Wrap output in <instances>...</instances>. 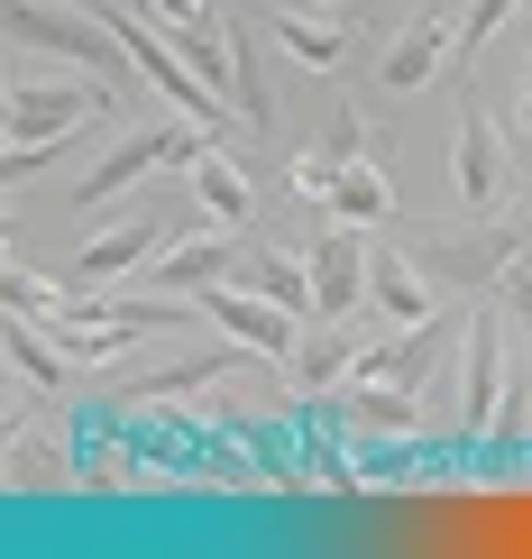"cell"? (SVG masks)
I'll list each match as a JSON object with an SVG mask.
<instances>
[{"label": "cell", "mask_w": 532, "mask_h": 559, "mask_svg": "<svg viewBox=\"0 0 532 559\" xmlns=\"http://www.w3.org/2000/svg\"><path fill=\"white\" fill-rule=\"evenodd\" d=\"M10 37H19V46H46V56H64V64H83V74H102L110 92H129V83H138L129 46L110 37V19L46 10V0H10Z\"/></svg>", "instance_id": "6da1fadb"}, {"label": "cell", "mask_w": 532, "mask_h": 559, "mask_svg": "<svg viewBox=\"0 0 532 559\" xmlns=\"http://www.w3.org/2000/svg\"><path fill=\"white\" fill-rule=\"evenodd\" d=\"M202 147H212V129H138V138H120V147H110L102 166H92V175L74 183V202H83V212H102V202L120 193V183L156 175V166H193Z\"/></svg>", "instance_id": "7a4b0ae2"}, {"label": "cell", "mask_w": 532, "mask_h": 559, "mask_svg": "<svg viewBox=\"0 0 532 559\" xmlns=\"http://www.w3.org/2000/svg\"><path fill=\"white\" fill-rule=\"evenodd\" d=\"M102 102H110V83H10L0 129H10V147H56V138L83 129Z\"/></svg>", "instance_id": "3957f363"}, {"label": "cell", "mask_w": 532, "mask_h": 559, "mask_svg": "<svg viewBox=\"0 0 532 559\" xmlns=\"http://www.w3.org/2000/svg\"><path fill=\"white\" fill-rule=\"evenodd\" d=\"M367 229L358 221H331L312 239V321H358V294H367Z\"/></svg>", "instance_id": "277c9868"}, {"label": "cell", "mask_w": 532, "mask_h": 559, "mask_svg": "<svg viewBox=\"0 0 532 559\" xmlns=\"http://www.w3.org/2000/svg\"><path fill=\"white\" fill-rule=\"evenodd\" d=\"M202 321L212 331H229L239 348H258V358H294V340H304V321L285 312V302H267V294H202Z\"/></svg>", "instance_id": "5b68a950"}, {"label": "cell", "mask_w": 532, "mask_h": 559, "mask_svg": "<svg viewBox=\"0 0 532 559\" xmlns=\"http://www.w3.org/2000/svg\"><path fill=\"white\" fill-rule=\"evenodd\" d=\"M496 385H505V331H496V312H469V358H459V440H487Z\"/></svg>", "instance_id": "8992f818"}, {"label": "cell", "mask_w": 532, "mask_h": 559, "mask_svg": "<svg viewBox=\"0 0 532 559\" xmlns=\"http://www.w3.org/2000/svg\"><path fill=\"white\" fill-rule=\"evenodd\" d=\"M367 302H377L395 331H423V321H441V294H431L423 258H404V248H377V258H367Z\"/></svg>", "instance_id": "52a82bcc"}, {"label": "cell", "mask_w": 532, "mask_h": 559, "mask_svg": "<svg viewBox=\"0 0 532 559\" xmlns=\"http://www.w3.org/2000/svg\"><path fill=\"white\" fill-rule=\"evenodd\" d=\"M450 56H459V28H450V19H413V28L386 46V83H395V92H423V83L450 74Z\"/></svg>", "instance_id": "ba28073f"}, {"label": "cell", "mask_w": 532, "mask_h": 559, "mask_svg": "<svg viewBox=\"0 0 532 559\" xmlns=\"http://www.w3.org/2000/svg\"><path fill=\"white\" fill-rule=\"evenodd\" d=\"M184 175H193V202H202V212H212L221 229H248V212H258V183L239 175V156H229L221 138H212V147H202Z\"/></svg>", "instance_id": "9c48e42d"}, {"label": "cell", "mask_w": 532, "mask_h": 559, "mask_svg": "<svg viewBox=\"0 0 532 559\" xmlns=\"http://www.w3.org/2000/svg\"><path fill=\"white\" fill-rule=\"evenodd\" d=\"M175 56H184V74H193V83H212L221 102H239V37H229L221 19H184Z\"/></svg>", "instance_id": "30bf717a"}, {"label": "cell", "mask_w": 532, "mask_h": 559, "mask_svg": "<svg viewBox=\"0 0 532 559\" xmlns=\"http://www.w3.org/2000/svg\"><path fill=\"white\" fill-rule=\"evenodd\" d=\"M331 221H358V229H377V221H395V183H386V166L377 156H350L340 166V193H331Z\"/></svg>", "instance_id": "8fae6325"}, {"label": "cell", "mask_w": 532, "mask_h": 559, "mask_svg": "<svg viewBox=\"0 0 532 559\" xmlns=\"http://www.w3.org/2000/svg\"><path fill=\"white\" fill-rule=\"evenodd\" d=\"M156 239H166V229L156 221H120V229H102V239H83V285H110V275H129L138 258H156Z\"/></svg>", "instance_id": "7c38bea8"}, {"label": "cell", "mask_w": 532, "mask_h": 559, "mask_svg": "<svg viewBox=\"0 0 532 559\" xmlns=\"http://www.w3.org/2000/svg\"><path fill=\"white\" fill-rule=\"evenodd\" d=\"M459 202L469 212H496V120L487 110L459 120Z\"/></svg>", "instance_id": "4fadbf2b"}, {"label": "cell", "mask_w": 532, "mask_h": 559, "mask_svg": "<svg viewBox=\"0 0 532 559\" xmlns=\"http://www.w3.org/2000/svg\"><path fill=\"white\" fill-rule=\"evenodd\" d=\"M221 275H229V229H212V239H184V248H166L156 285H166V294H202V285H221Z\"/></svg>", "instance_id": "5bb4252c"}, {"label": "cell", "mask_w": 532, "mask_h": 559, "mask_svg": "<svg viewBox=\"0 0 532 559\" xmlns=\"http://www.w3.org/2000/svg\"><path fill=\"white\" fill-rule=\"evenodd\" d=\"M275 46H285L294 64H340V46H350V37H340L331 10H285V19H275Z\"/></svg>", "instance_id": "9a60e30c"}, {"label": "cell", "mask_w": 532, "mask_h": 559, "mask_svg": "<svg viewBox=\"0 0 532 559\" xmlns=\"http://www.w3.org/2000/svg\"><path fill=\"white\" fill-rule=\"evenodd\" d=\"M248 285H258L267 302H285L294 321H312V258H275L267 248V258H248Z\"/></svg>", "instance_id": "2e32d148"}, {"label": "cell", "mask_w": 532, "mask_h": 559, "mask_svg": "<svg viewBox=\"0 0 532 559\" xmlns=\"http://www.w3.org/2000/svg\"><path fill=\"white\" fill-rule=\"evenodd\" d=\"M358 423H377V431H413V394H404V385H367V377H358Z\"/></svg>", "instance_id": "e0dca14e"}, {"label": "cell", "mask_w": 532, "mask_h": 559, "mask_svg": "<svg viewBox=\"0 0 532 559\" xmlns=\"http://www.w3.org/2000/svg\"><path fill=\"white\" fill-rule=\"evenodd\" d=\"M340 367H358V340H350V321H331V340H312V358H304V377H312V385H331Z\"/></svg>", "instance_id": "ac0fdd59"}, {"label": "cell", "mask_w": 532, "mask_h": 559, "mask_svg": "<svg viewBox=\"0 0 532 559\" xmlns=\"http://www.w3.org/2000/svg\"><path fill=\"white\" fill-rule=\"evenodd\" d=\"M340 166H350V156H294V193L331 212V193H340Z\"/></svg>", "instance_id": "d6986e66"}, {"label": "cell", "mask_w": 532, "mask_h": 559, "mask_svg": "<svg viewBox=\"0 0 532 559\" xmlns=\"http://www.w3.org/2000/svg\"><path fill=\"white\" fill-rule=\"evenodd\" d=\"M505 10H515V0H469V19H459V56H477V46L505 28Z\"/></svg>", "instance_id": "ffe728a7"}, {"label": "cell", "mask_w": 532, "mask_h": 559, "mask_svg": "<svg viewBox=\"0 0 532 559\" xmlns=\"http://www.w3.org/2000/svg\"><path fill=\"white\" fill-rule=\"evenodd\" d=\"M0 294H10V312H56V285H37L28 266H0Z\"/></svg>", "instance_id": "44dd1931"}, {"label": "cell", "mask_w": 532, "mask_h": 559, "mask_svg": "<svg viewBox=\"0 0 532 559\" xmlns=\"http://www.w3.org/2000/svg\"><path fill=\"white\" fill-rule=\"evenodd\" d=\"M523 129H532V83H523Z\"/></svg>", "instance_id": "7402d4cb"}, {"label": "cell", "mask_w": 532, "mask_h": 559, "mask_svg": "<svg viewBox=\"0 0 532 559\" xmlns=\"http://www.w3.org/2000/svg\"><path fill=\"white\" fill-rule=\"evenodd\" d=\"M304 10H331V0H304Z\"/></svg>", "instance_id": "603a6c76"}]
</instances>
